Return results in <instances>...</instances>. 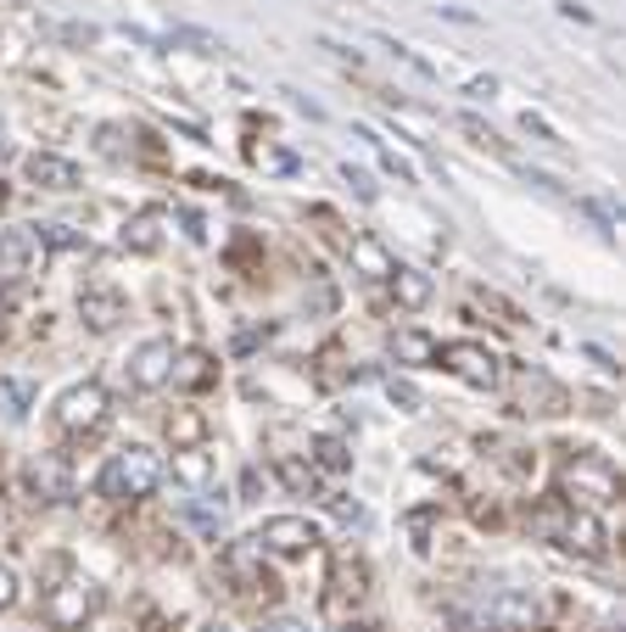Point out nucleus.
Listing matches in <instances>:
<instances>
[{"mask_svg": "<svg viewBox=\"0 0 626 632\" xmlns=\"http://www.w3.org/2000/svg\"><path fill=\"white\" fill-rule=\"evenodd\" d=\"M162 454L157 447H146V442H129V447H118V454L107 460V471H102V493L107 498H151L157 493V482H162Z\"/></svg>", "mask_w": 626, "mask_h": 632, "instance_id": "1", "label": "nucleus"}, {"mask_svg": "<svg viewBox=\"0 0 626 632\" xmlns=\"http://www.w3.org/2000/svg\"><path fill=\"white\" fill-rule=\"evenodd\" d=\"M560 493H565L571 504H582V509L609 504V498L620 493V471H615L604 454H576V460L560 471Z\"/></svg>", "mask_w": 626, "mask_h": 632, "instance_id": "2", "label": "nucleus"}, {"mask_svg": "<svg viewBox=\"0 0 626 632\" xmlns=\"http://www.w3.org/2000/svg\"><path fill=\"white\" fill-rule=\"evenodd\" d=\"M436 358L447 370H454L459 381H470V387H481V392H492L498 381H503V358L492 352V347H481V341H447V347H436Z\"/></svg>", "mask_w": 626, "mask_h": 632, "instance_id": "3", "label": "nucleus"}, {"mask_svg": "<svg viewBox=\"0 0 626 632\" xmlns=\"http://www.w3.org/2000/svg\"><path fill=\"white\" fill-rule=\"evenodd\" d=\"M96 610H102V588L89 582V577H67V582H62V588H51V599H45V621H51L56 632L84 626Z\"/></svg>", "mask_w": 626, "mask_h": 632, "instance_id": "4", "label": "nucleus"}, {"mask_svg": "<svg viewBox=\"0 0 626 632\" xmlns=\"http://www.w3.org/2000/svg\"><path fill=\"white\" fill-rule=\"evenodd\" d=\"M56 420H62V431H102V420H107V392H102L96 381L67 387V392L56 398Z\"/></svg>", "mask_w": 626, "mask_h": 632, "instance_id": "5", "label": "nucleus"}, {"mask_svg": "<svg viewBox=\"0 0 626 632\" xmlns=\"http://www.w3.org/2000/svg\"><path fill=\"white\" fill-rule=\"evenodd\" d=\"M319 544V531L308 515H268L257 526V549H275V555H308Z\"/></svg>", "mask_w": 626, "mask_h": 632, "instance_id": "6", "label": "nucleus"}, {"mask_svg": "<svg viewBox=\"0 0 626 632\" xmlns=\"http://www.w3.org/2000/svg\"><path fill=\"white\" fill-rule=\"evenodd\" d=\"M168 376H173V341H168V336H151V341H140V347L129 352V381H135L140 392L168 387Z\"/></svg>", "mask_w": 626, "mask_h": 632, "instance_id": "7", "label": "nucleus"}, {"mask_svg": "<svg viewBox=\"0 0 626 632\" xmlns=\"http://www.w3.org/2000/svg\"><path fill=\"white\" fill-rule=\"evenodd\" d=\"M560 544H565L571 555H587V560H598V555L609 549V531H604V520H598L593 509H571V520L560 526Z\"/></svg>", "mask_w": 626, "mask_h": 632, "instance_id": "8", "label": "nucleus"}, {"mask_svg": "<svg viewBox=\"0 0 626 632\" xmlns=\"http://www.w3.org/2000/svg\"><path fill=\"white\" fill-rule=\"evenodd\" d=\"M23 173L34 179L40 191H78V168H73L67 157H56V151H34V157H23Z\"/></svg>", "mask_w": 626, "mask_h": 632, "instance_id": "9", "label": "nucleus"}, {"mask_svg": "<svg viewBox=\"0 0 626 632\" xmlns=\"http://www.w3.org/2000/svg\"><path fill=\"white\" fill-rule=\"evenodd\" d=\"M347 257H352V268H358L364 281H392V275H397V257H392L375 235H352V241H347Z\"/></svg>", "mask_w": 626, "mask_h": 632, "instance_id": "10", "label": "nucleus"}, {"mask_svg": "<svg viewBox=\"0 0 626 632\" xmlns=\"http://www.w3.org/2000/svg\"><path fill=\"white\" fill-rule=\"evenodd\" d=\"M34 230H0V281H23L29 268H34Z\"/></svg>", "mask_w": 626, "mask_h": 632, "instance_id": "11", "label": "nucleus"}, {"mask_svg": "<svg viewBox=\"0 0 626 632\" xmlns=\"http://www.w3.org/2000/svg\"><path fill=\"white\" fill-rule=\"evenodd\" d=\"M78 314H84L89 330H113V325L124 319V297L107 292V286H89V292L78 297Z\"/></svg>", "mask_w": 626, "mask_h": 632, "instance_id": "12", "label": "nucleus"}, {"mask_svg": "<svg viewBox=\"0 0 626 632\" xmlns=\"http://www.w3.org/2000/svg\"><path fill=\"white\" fill-rule=\"evenodd\" d=\"M173 476L185 487H208L213 482V454L208 447H173Z\"/></svg>", "mask_w": 626, "mask_h": 632, "instance_id": "13", "label": "nucleus"}, {"mask_svg": "<svg viewBox=\"0 0 626 632\" xmlns=\"http://www.w3.org/2000/svg\"><path fill=\"white\" fill-rule=\"evenodd\" d=\"M118 241H124V252H157L162 246V219L157 213H135Z\"/></svg>", "mask_w": 626, "mask_h": 632, "instance_id": "14", "label": "nucleus"}, {"mask_svg": "<svg viewBox=\"0 0 626 632\" xmlns=\"http://www.w3.org/2000/svg\"><path fill=\"white\" fill-rule=\"evenodd\" d=\"M392 292H397L403 308H425V303H431V275H420V268H403V263H397Z\"/></svg>", "mask_w": 626, "mask_h": 632, "instance_id": "15", "label": "nucleus"}, {"mask_svg": "<svg viewBox=\"0 0 626 632\" xmlns=\"http://www.w3.org/2000/svg\"><path fill=\"white\" fill-rule=\"evenodd\" d=\"M168 381H179V387H208L213 381V358L208 352H173V376Z\"/></svg>", "mask_w": 626, "mask_h": 632, "instance_id": "16", "label": "nucleus"}, {"mask_svg": "<svg viewBox=\"0 0 626 632\" xmlns=\"http://www.w3.org/2000/svg\"><path fill=\"white\" fill-rule=\"evenodd\" d=\"M29 482H34V487H40L51 504H56V498H67V465H62L56 454H45V460L29 471Z\"/></svg>", "mask_w": 626, "mask_h": 632, "instance_id": "17", "label": "nucleus"}, {"mask_svg": "<svg viewBox=\"0 0 626 632\" xmlns=\"http://www.w3.org/2000/svg\"><path fill=\"white\" fill-rule=\"evenodd\" d=\"M392 352L403 358V365H431V358H436V341H431L425 330H397V336H392Z\"/></svg>", "mask_w": 626, "mask_h": 632, "instance_id": "18", "label": "nucleus"}, {"mask_svg": "<svg viewBox=\"0 0 626 632\" xmlns=\"http://www.w3.org/2000/svg\"><path fill=\"white\" fill-rule=\"evenodd\" d=\"M168 436H173V447H202V436H208V420H202L197 409H179V414L168 420Z\"/></svg>", "mask_w": 626, "mask_h": 632, "instance_id": "19", "label": "nucleus"}, {"mask_svg": "<svg viewBox=\"0 0 626 632\" xmlns=\"http://www.w3.org/2000/svg\"><path fill=\"white\" fill-rule=\"evenodd\" d=\"M358 140H370V146L381 151V168H386V173H397V179H403V186H414V162H409V157H397V151H392L386 140H375L370 129H358Z\"/></svg>", "mask_w": 626, "mask_h": 632, "instance_id": "20", "label": "nucleus"}, {"mask_svg": "<svg viewBox=\"0 0 626 632\" xmlns=\"http://www.w3.org/2000/svg\"><path fill=\"white\" fill-rule=\"evenodd\" d=\"M314 460H319L325 471H352V454H347L341 436H319V442H314Z\"/></svg>", "mask_w": 626, "mask_h": 632, "instance_id": "21", "label": "nucleus"}, {"mask_svg": "<svg viewBox=\"0 0 626 632\" xmlns=\"http://www.w3.org/2000/svg\"><path fill=\"white\" fill-rule=\"evenodd\" d=\"M29 230H40L34 241H45V246H84V235H73L67 224H29Z\"/></svg>", "mask_w": 626, "mask_h": 632, "instance_id": "22", "label": "nucleus"}, {"mask_svg": "<svg viewBox=\"0 0 626 632\" xmlns=\"http://www.w3.org/2000/svg\"><path fill=\"white\" fill-rule=\"evenodd\" d=\"M0 392L12 398V414H29V403H34V387L29 381H0Z\"/></svg>", "mask_w": 626, "mask_h": 632, "instance_id": "23", "label": "nucleus"}, {"mask_svg": "<svg viewBox=\"0 0 626 632\" xmlns=\"http://www.w3.org/2000/svg\"><path fill=\"white\" fill-rule=\"evenodd\" d=\"M280 476H286L297 493H314V465H297V460H286V465H280Z\"/></svg>", "mask_w": 626, "mask_h": 632, "instance_id": "24", "label": "nucleus"}, {"mask_svg": "<svg viewBox=\"0 0 626 632\" xmlns=\"http://www.w3.org/2000/svg\"><path fill=\"white\" fill-rule=\"evenodd\" d=\"M341 179H347V186H352L358 197H364V202H375V186H370V173H364V168H352V162H341Z\"/></svg>", "mask_w": 626, "mask_h": 632, "instance_id": "25", "label": "nucleus"}, {"mask_svg": "<svg viewBox=\"0 0 626 632\" xmlns=\"http://www.w3.org/2000/svg\"><path fill=\"white\" fill-rule=\"evenodd\" d=\"M12 604H18V571L0 560V610H12Z\"/></svg>", "mask_w": 626, "mask_h": 632, "instance_id": "26", "label": "nucleus"}, {"mask_svg": "<svg viewBox=\"0 0 626 632\" xmlns=\"http://www.w3.org/2000/svg\"><path fill=\"white\" fill-rule=\"evenodd\" d=\"M257 162H263V168H275V173H291V168H297L291 151H257Z\"/></svg>", "mask_w": 626, "mask_h": 632, "instance_id": "27", "label": "nucleus"}, {"mask_svg": "<svg viewBox=\"0 0 626 632\" xmlns=\"http://www.w3.org/2000/svg\"><path fill=\"white\" fill-rule=\"evenodd\" d=\"M330 509H336V520H341V526H358V520H364V509L347 504V498H330Z\"/></svg>", "mask_w": 626, "mask_h": 632, "instance_id": "28", "label": "nucleus"}, {"mask_svg": "<svg viewBox=\"0 0 626 632\" xmlns=\"http://www.w3.org/2000/svg\"><path fill=\"white\" fill-rule=\"evenodd\" d=\"M386 392H392V398H397L403 409H420V392H414L409 381H386Z\"/></svg>", "mask_w": 626, "mask_h": 632, "instance_id": "29", "label": "nucleus"}, {"mask_svg": "<svg viewBox=\"0 0 626 632\" xmlns=\"http://www.w3.org/2000/svg\"><path fill=\"white\" fill-rule=\"evenodd\" d=\"M263 632H308V621H297V615H275V621H263Z\"/></svg>", "mask_w": 626, "mask_h": 632, "instance_id": "30", "label": "nucleus"}, {"mask_svg": "<svg viewBox=\"0 0 626 632\" xmlns=\"http://www.w3.org/2000/svg\"><path fill=\"white\" fill-rule=\"evenodd\" d=\"M459 124H465V129H470V135L481 140V146H498V135H492V129H487L481 118H459Z\"/></svg>", "mask_w": 626, "mask_h": 632, "instance_id": "31", "label": "nucleus"}, {"mask_svg": "<svg viewBox=\"0 0 626 632\" xmlns=\"http://www.w3.org/2000/svg\"><path fill=\"white\" fill-rule=\"evenodd\" d=\"M341 632H370V626H341Z\"/></svg>", "mask_w": 626, "mask_h": 632, "instance_id": "32", "label": "nucleus"}, {"mask_svg": "<svg viewBox=\"0 0 626 632\" xmlns=\"http://www.w3.org/2000/svg\"><path fill=\"white\" fill-rule=\"evenodd\" d=\"M0 208H7V186H0Z\"/></svg>", "mask_w": 626, "mask_h": 632, "instance_id": "33", "label": "nucleus"}]
</instances>
